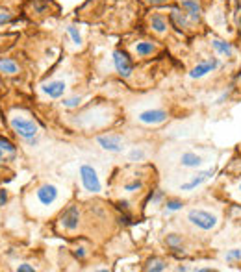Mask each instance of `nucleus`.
<instances>
[{
  "instance_id": "f257e3e1",
  "label": "nucleus",
  "mask_w": 241,
  "mask_h": 272,
  "mask_svg": "<svg viewBox=\"0 0 241 272\" xmlns=\"http://www.w3.org/2000/svg\"><path fill=\"white\" fill-rule=\"evenodd\" d=\"M187 222L195 226L197 230H201V232H211L219 224V218H217L215 213L206 211V209H191L187 213Z\"/></svg>"
},
{
  "instance_id": "f03ea898",
  "label": "nucleus",
  "mask_w": 241,
  "mask_h": 272,
  "mask_svg": "<svg viewBox=\"0 0 241 272\" xmlns=\"http://www.w3.org/2000/svg\"><path fill=\"white\" fill-rule=\"evenodd\" d=\"M9 124H11V128L15 130L23 139H26V141L37 137V134H39V126H37L32 119H26V117H11V119H9Z\"/></svg>"
},
{
  "instance_id": "7ed1b4c3",
  "label": "nucleus",
  "mask_w": 241,
  "mask_h": 272,
  "mask_svg": "<svg viewBox=\"0 0 241 272\" xmlns=\"http://www.w3.org/2000/svg\"><path fill=\"white\" fill-rule=\"evenodd\" d=\"M80 180L84 189L89 192H100V189H102L100 180L96 176V170L91 165H82L80 167Z\"/></svg>"
},
{
  "instance_id": "20e7f679",
  "label": "nucleus",
  "mask_w": 241,
  "mask_h": 272,
  "mask_svg": "<svg viewBox=\"0 0 241 272\" xmlns=\"http://www.w3.org/2000/svg\"><path fill=\"white\" fill-rule=\"evenodd\" d=\"M113 65H115V71L119 72L122 78H130L132 72H134V63H132V59L124 50H115L113 52Z\"/></svg>"
},
{
  "instance_id": "39448f33",
  "label": "nucleus",
  "mask_w": 241,
  "mask_h": 272,
  "mask_svg": "<svg viewBox=\"0 0 241 272\" xmlns=\"http://www.w3.org/2000/svg\"><path fill=\"white\" fill-rule=\"evenodd\" d=\"M219 65H221V61H219L217 57H208V59H202V61H199V63L195 65L191 71H189V78H191V80L204 78V76H208L210 72H213L215 69H219Z\"/></svg>"
},
{
  "instance_id": "423d86ee",
  "label": "nucleus",
  "mask_w": 241,
  "mask_h": 272,
  "mask_svg": "<svg viewBox=\"0 0 241 272\" xmlns=\"http://www.w3.org/2000/svg\"><path fill=\"white\" fill-rule=\"evenodd\" d=\"M35 196L43 206H52L60 196V189L54 184H43L41 187H37Z\"/></svg>"
},
{
  "instance_id": "0eeeda50",
  "label": "nucleus",
  "mask_w": 241,
  "mask_h": 272,
  "mask_svg": "<svg viewBox=\"0 0 241 272\" xmlns=\"http://www.w3.org/2000/svg\"><path fill=\"white\" fill-rule=\"evenodd\" d=\"M167 119L169 115L163 109H147V111H141L137 115V120L147 124V126H158V124L165 122Z\"/></svg>"
},
{
  "instance_id": "6e6552de",
  "label": "nucleus",
  "mask_w": 241,
  "mask_h": 272,
  "mask_svg": "<svg viewBox=\"0 0 241 272\" xmlns=\"http://www.w3.org/2000/svg\"><path fill=\"white\" fill-rule=\"evenodd\" d=\"M78 222H80V209L76 206H69L61 213V226L67 232H74L78 228Z\"/></svg>"
},
{
  "instance_id": "1a4fd4ad",
  "label": "nucleus",
  "mask_w": 241,
  "mask_h": 272,
  "mask_svg": "<svg viewBox=\"0 0 241 272\" xmlns=\"http://www.w3.org/2000/svg\"><path fill=\"white\" fill-rule=\"evenodd\" d=\"M96 143L100 144L102 150H106V152H113V154L122 152V141L117 136H100L96 137Z\"/></svg>"
},
{
  "instance_id": "9d476101",
  "label": "nucleus",
  "mask_w": 241,
  "mask_h": 272,
  "mask_svg": "<svg viewBox=\"0 0 241 272\" xmlns=\"http://www.w3.org/2000/svg\"><path fill=\"white\" fill-rule=\"evenodd\" d=\"M211 176H213V168H210V170H201V172H197L189 182H185V184L180 185V191H193V189H197V187L202 185L204 182H208Z\"/></svg>"
},
{
  "instance_id": "9b49d317",
  "label": "nucleus",
  "mask_w": 241,
  "mask_h": 272,
  "mask_svg": "<svg viewBox=\"0 0 241 272\" xmlns=\"http://www.w3.org/2000/svg\"><path fill=\"white\" fill-rule=\"evenodd\" d=\"M65 89H67V85L61 80H52L41 85V91L47 96H50V98H61L65 95Z\"/></svg>"
},
{
  "instance_id": "f8f14e48",
  "label": "nucleus",
  "mask_w": 241,
  "mask_h": 272,
  "mask_svg": "<svg viewBox=\"0 0 241 272\" xmlns=\"http://www.w3.org/2000/svg\"><path fill=\"white\" fill-rule=\"evenodd\" d=\"M180 8L184 9L191 21H195V23H197V21H201L202 6H201V2H199V0H182V2H180Z\"/></svg>"
},
{
  "instance_id": "ddd939ff",
  "label": "nucleus",
  "mask_w": 241,
  "mask_h": 272,
  "mask_svg": "<svg viewBox=\"0 0 241 272\" xmlns=\"http://www.w3.org/2000/svg\"><path fill=\"white\" fill-rule=\"evenodd\" d=\"M171 23H173V26H175L177 30H182V28H187V26H189L191 19H189L187 13L182 11L180 8H173L171 9Z\"/></svg>"
},
{
  "instance_id": "4468645a",
  "label": "nucleus",
  "mask_w": 241,
  "mask_h": 272,
  "mask_svg": "<svg viewBox=\"0 0 241 272\" xmlns=\"http://www.w3.org/2000/svg\"><path fill=\"white\" fill-rule=\"evenodd\" d=\"M202 158L195 152H184L180 156V165L185 168H199L202 165Z\"/></svg>"
},
{
  "instance_id": "2eb2a0df",
  "label": "nucleus",
  "mask_w": 241,
  "mask_h": 272,
  "mask_svg": "<svg viewBox=\"0 0 241 272\" xmlns=\"http://www.w3.org/2000/svg\"><path fill=\"white\" fill-rule=\"evenodd\" d=\"M211 47L215 48V52H219L221 56H225V57L234 56L232 43H228V41H225V39H211Z\"/></svg>"
},
{
  "instance_id": "dca6fc26",
  "label": "nucleus",
  "mask_w": 241,
  "mask_h": 272,
  "mask_svg": "<svg viewBox=\"0 0 241 272\" xmlns=\"http://www.w3.org/2000/svg\"><path fill=\"white\" fill-rule=\"evenodd\" d=\"M165 243H167V246L173 250V254H177V256H184V252H182V237L178 235V233H169L167 237H165Z\"/></svg>"
},
{
  "instance_id": "f3484780",
  "label": "nucleus",
  "mask_w": 241,
  "mask_h": 272,
  "mask_svg": "<svg viewBox=\"0 0 241 272\" xmlns=\"http://www.w3.org/2000/svg\"><path fill=\"white\" fill-rule=\"evenodd\" d=\"M15 144L8 141V139H4V137H0V163H4L8 156H15Z\"/></svg>"
},
{
  "instance_id": "a211bd4d",
  "label": "nucleus",
  "mask_w": 241,
  "mask_h": 272,
  "mask_svg": "<svg viewBox=\"0 0 241 272\" xmlns=\"http://www.w3.org/2000/svg\"><path fill=\"white\" fill-rule=\"evenodd\" d=\"M154 50H156V45L151 43V41H139V43H136V47H134V52H136L139 57L151 56Z\"/></svg>"
},
{
  "instance_id": "6ab92c4d",
  "label": "nucleus",
  "mask_w": 241,
  "mask_h": 272,
  "mask_svg": "<svg viewBox=\"0 0 241 272\" xmlns=\"http://www.w3.org/2000/svg\"><path fill=\"white\" fill-rule=\"evenodd\" d=\"M151 28H152L156 33H165L167 32V21L163 19L161 13H154L151 17Z\"/></svg>"
},
{
  "instance_id": "aec40b11",
  "label": "nucleus",
  "mask_w": 241,
  "mask_h": 272,
  "mask_svg": "<svg viewBox=\"0 0 241 272\" xmlns=\"http://www.w3.org/2000/svg\"><path fill=\"white\" fill-rule=\"evenodd\" d=\"M0 72L4 74H17L19 72V65L11 59V57H0Z\"/></svg>"
},
{
  "instance_id": "412c9836",
  "label": "nucleus",
  "mask_w": 241,
  "mask_h": 272,
  "mask_svg": "<svg viewBox=\"0 0 241 272\" xmlns=\"http://www.w3.org/2000/svg\"><path fill=\"white\" fill-rule=\"evenodd\" d=\"M145 271L163 272V271H167V263H165L163 259H160V257H152V259H149V261H147V265H145Z\"/></svg>"
},
{
  "instance_id": "4be33fe9",
  "label": "nucleus",
  "mask_w": 241,
  "mask_h": 272,
  "mask_svg": "<svg viewBox=\"0 0 241 272\" xmlns=\"http://www.w3.org/2000/svg\"><path fill=\"white\" fill-rule=\"evenodd\" d=\"M182 208H184V202L177 200V198H169V200L165 202V209H167V211H180Z\"/></svg>"
},
{
  "instance_id": "5701e85b",
  "label": "nucleus",
  "mask_w": 241,
  "mask_h": 272,
  "mask_svg": "<svg viewBox=\"0 0 241 272\" xmlns=\"http://www.w3.org/2000/svg\"><path fill=\"white\" fill-rule=\"evenodd\" d=\"M67 33L71 35V39L74 45H82V35H80V32H78L76 26H67Z\"/></svg>"
},
{
  "instance_id": "b1692460",
  "label": "nucleus",
  "mask_w": 241,
  "mask_h": 272,
  "mask_svg": "<svg viewBox=\"0 0 241 272\" xmlns=\"http://www.w3.org/2000/svg\"><path fill=\"white\" fill-rule=\"evenodd\" d=\"M80 102H82L80 96H71V98H63L61 104H63L65 108H76V106H80Z\"/></svg>"
},
{
  "instance_id": "393cba45",
  "label": "nucleus",
  "mask_w": 241,
  "mask_h": 272,
  "mask_svg": "<svg viewBox=\"0 0 241 272\" xmlns=\"http://www.w3.org/2000/svg\"><path fill=\"white\" fill-rule=\"evenodd\" d=\"M225 259L226 261H238V259H241V248H232L230 252H226Z\"/></svg>"
},
{
  "instance_id": "a878e982",
  "label": "nucleus",
  "mask_w": 241,
  "mask_h": 272,
  "mask_svg": "<svg viewBox=\"0 0 241 272\" xmlns=\"http://www.w3.org/2000/svg\"><path fill=\"white\" fill-rule=\"evenodd\" d=\"M141 187H143V182L136 180V182H132V184L124 185V191H126V192H136V191H139Z\"/></svg>"
},
{
  "instance_id": "bb28decb",
  "label": "nucleus",
  "mask_w": 241,
  "mask_h": 272,
  "mask_svg": "<svg viewBox=\"0 0 241 272\" xmlns=\"http://www.w3.org/2000/svg\"><path fill=\"white\" fill-rule=\"evenodd\" d=\"M143 158H145L143 150H132V152L128 154V160L130 161H141Z\"/></svg>"
},
{
  "instance_id": "cd10ccee",
  "label": "nucleus",
  "mask_w": 241,
  "mask_h": 272,
  "mask_svg": "<svg viewBox=\"0 0 241 272\" xmlns=\"http://www.w3.org/2000/svg\"><path fill=\"white\" fill-rule=\"evenodd\" d=\"M119 222H120V224H124V226L136 224V222H134V220H132V217H130V215H126V213H124V215H120V217H119Z\"/></svg>"
},
{
  "instance_id": "c85d7f7f",
  "label": "nucleus",
  "mask_w": 241,
  "mask_h": 272,
  "mask_svg": "<svg viewBox=\"0 0 241 272\" xmlns=\"http://www.w3.org/2000/svg\"><path fill=\"white\" fill-rule=\"evenodd\" d=\"M11 21H13V15H11V13H0V26L11 23Z\"/></svg>"
},
{
  "instance_id": "c756f323",
  "label": "nucleus",
  "mask_w": 241,
  "mask_h": 272,
  "mask_svg": "<svg viewBox=\"0 0 241 272\" xmlns=\"http://www.w3.org/2000/svg\"><path fill=\"white\" fill-rule=\"evenodd\" d=\"M17 271H19V272H33L35 269H33L32 265H28V263H21L19 267H17Z\"/></svg>"
},
{
  "instance_id": "7c9ffc66",
  "label": "nucleus",
  "mask_w": 241,
  "mask_h": 272,
  "mask_svg": "<svg viewBox=\"0 0 241 272\" xmlns=\"http://www.w3.org/2000/svg\"><path fill=\"white\" fill-rule=\"evenodd\" d=\"M6 200H8V192L0 191V206H4V204H6Z\"/></svg>"
},
{
  "instance_id": "2f4dec72",
  "label": "nucleus",
  "mask_w": 241,
  "mask_h": 272,
  "mask_svg": "<svg viewBox=\"0 0 241 272\" xmlns=\"http://www.w3.org/2000/svg\"><path fill=\"white\" fill-rule=\"evenodd\" d=\"M151 6H161V4H167V0H147Z\"/></svg>"
},
{
  "instance_id": "473e14b6",
  "label": "nucleus",
  "mask_w": 241,
  "mask_h": 272,
  "mask_svg": "<svg viewBox=\"0 0 241 272\" xmlns=\"http://www.w3.org/2000/svg\"><path fill=\"white\" fill-rule=\"evenodd\" d=\"M74 256L80 257V259H84V257H86V250H84V248H76V250H74Z\"/></svg>"
},
{
  "instance_id": "72a5a7b5",
  "label": "nucleus",
  "mask_w": 241,
  "mask_h": 272,
  "mask_svg": "<svg viewBox=\"0 0 241 272\" xmlns=\"http://www.w3.org/2000/svg\"><path fill=\"white\" fill-rule=\"evenodd\" d=\"M151 198H152V202H158V200H161V198H163V192H161V191H158V192H156V194H154V196H152V194H151Z\"/></svg>"
},
{
  "instance_id": "f704fd0d",
  "label": "nucleus",
  "mask_w": 241,
  "mask_h": 272,
  "mask_svg": "<svg viewBox=\"0 0 241 272\" xmlns=\"http://www.w3.org/2000/svg\"><path fill=\"white\" fill-rule=\"evenodd\" d=\"M117 208L122 209V211H126V209H128V202H126V200L119 202V206H117Z\"/></svg>"
},
{
  "instance_id": "c9c22d12",
  "label": "nucleus",
  "mask_w": 241,
  "mask_h": 272,
  "mask_svg": "<svg viewBox=\"0 0 241 272\" xmlns=\"http://www.w3.org/2000/svg\"><path fill=\"white\" fill-rule=\"evenodd\" d=\"M240 191H241V184H240Z\"/></svg>"
}]
</instances>
